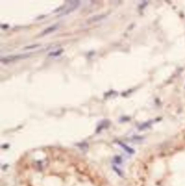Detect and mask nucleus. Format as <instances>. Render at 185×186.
I'll use <instances>...</instances> for the list:
<instances>
[{
  "label": "nucleus",
  "mask_w": 185,
  "mask_h": 186,
  "mask_svg": "<svg viewBox=\"0 0 185 186\" xmlns=\"http://www.w3.org/2000/svg\"><path fill=\"white\" fill-rule=\"evenodd\" d=\"M41 46L40 44H35V45L28 46H26V48H24V50H26V49H33V48H36V47H38V46Z\"/></svg>",
  "instance_id": "nucleus-7"
},
{
  "label": "nucleus",
  "mask_w": 185,
  "mask_h": 186,
  "mask_svg": "<svg viewBox=\"0 0 185 186\" xmlns=\"http://www.w3.org/2000/svg\"><path fill=\"white\" fill-rule=\"evenodd\" d=\"M30 57L29 54H20L12 55V56H8L2 57L1 59V62L4 64H8L10 62H15V61L22 60V59H26Z\"/></svg>",
  "instance_id": "nucleus-1"
},
{
  "label": "nucleus",
  "mask_w": 185,
  "mask_h": 186,
  "mask_svg": "<svg viewBox=\"0 0 185 186\" xmlns=\"http://www.w3.org/2000/svg\"><path fill=\"white\" fill-rule=\"evenodd\" d=\"M119 144L121 145V146H122V147L125 148V150L127 152H128V153H134V150L132 149V148H130V147H128V146H126V145L124 144L123 143H120Z\"/></svg>",
  "instance_id": "nucleus-5"
},
{
  "label": "nucleus",
  "mask_w": 185,
  "mask_h": 186,
  "mask_svg": "<svg viewBox=\"0 0 185 186\" xmlns=\"http://www.w3.org/2000/svg\"><path fill=\"white\" fill-rule=\"evenodd\" d=\"M106 17V15H97V16H95V17H93L91 18V20H90V22H97V21L98 20H100L105 18Z\"/></svg>",
  "instance_id": "nucleus-4"
},
{
  "label": "nucleus",
  "mask_w": 185,
  "mask_h": 186,
  "mask_svg": "<svg viewBox=\"0 0 185 186\" xmlns=\"http://www.w3.org/2000/svg\"><path fill=\"white\" fill-rule=\"evenodd\" d=\"M62 51H63V50H62V49H60V50H59V51H54V52L50 53L48 55H49V56H58V55L61 54V53H62Z\"/></svg>",
  "instance_id": "nucleus-6"
},
{
  "label": "nucleus",
  "mask_w": 185,
  "mask_h": 186,
  "mask_svg": "<svg viewBox=\"0 0 185 186\" xmlns=\"http://www.w3.org/2000/svg\"><path fill=\"white\" fill-rule=\"evenodd\" d=\"M79 5H80V2H79V1L71 2L70 4H69V8H68L67 10H65V11L62 12V13H61L60 15H59V17H61V16L67 15H68V14L71 13L72 12L74 11L75 10H76V9L78 8Z\"/></svg>",
  "instance_id": "nucleus-2"
},
{
  "label": "nucleus",
  "mask_w": 185,
  "mask_h": 186,
  "mask_svg": "<svg viewBox=\"0 0 185 186\" xmlns=\"http://www.w3.org/2000/svg\"><path fill=\"white\" fill-rule=\"evenodd\" d=\"M59 26V24H54V25H53L52 26L48 27V28H46V29H45L44 31H43L42 33H41L40 36H44L48 35V34H49V33H52V32L55 31L56 30L58 29Z\"/></svg>",
  "instance_id": "nucleus-3"
}]
</instances>
